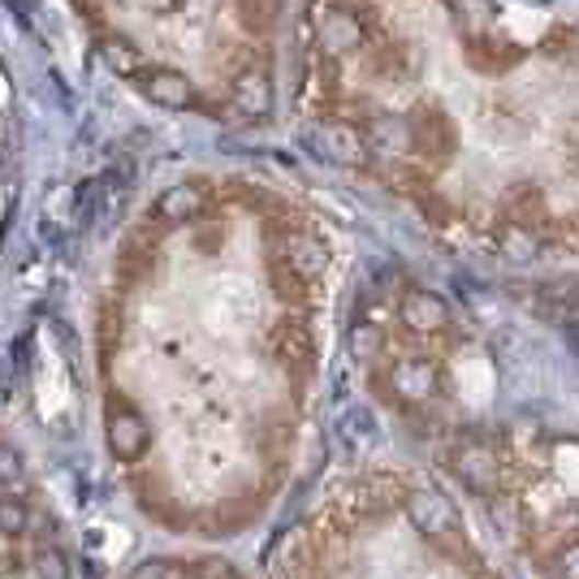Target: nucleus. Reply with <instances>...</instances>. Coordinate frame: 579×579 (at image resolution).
<instances>
[{
    "label": "nucleus",
    "instance_id": "412c9836",
    "mask_svg": "<svg viewBox=\"0 0 579 579\" xmlns=\"http://www.w3.org/2000/svg\"><path fill=\"white\" fill-rule=\"evenodd\" d=\"M39 576L44 579H70L66 554H61L57 545H44V549H39Z\"/></svg>",
    "mask_w": 579,
    "mask_h": 579
},
{
    "label": "nucleus",
    "instance_id": "a211bd4d",
    "mask_svg": "<svg viewBox=\"0 0 579 579\" xmlns=\"http://www.w3.org/2000/svg\"><path fill=\"white\" fill-rule=\"evenodd\" d=\"M536 290V298L541 303H549V307H576L579 303V282H541Z\"/></svg>",
    "mask_w": 579,
    "mask_h": 579
},
{
    "label": "nucleus",
    "instance_id": "393cba45",
    "mask_svg": "<svg viewBox=\"0 0 579 579\" xmlns=\"http://www.w3.org/2000/svg\"><path fill=\"white\" fill-rule=\"evenodd\" d=\"M18 476H22V463H18V454L0 450V485H9V480H18Z\"/></svg>",
    "mask_w": 579,
    "mask_h": 579
},
{
    "label": "nucleus",
    "instance_id": "39448f33",
    "mask_svg": "<svg viewBox=\"0 0 579 579\" xmlns=\"http://www.w3.org/2000/svg\"><path fill=\"white\" fill-rule=\"evenodd\" d=\"M398 320L411 333H441V329H450V307L433 290H407L398 303Z\"/></svg>",
    "mask_w": 579,
    "mask_h": 579
},
{
    "label": "nucleus",
    "instance_id": "bb28decb",
    "mask_svg": "<svg viewBox=\"0 0 579 579\" xmlns=\"http://www.w3.org/2000/svg\"><path fill=\"white\" fill-rule=\"evenodd\" d=\"M576 527H579V502H576Z\"/></svg>",
    "mask_w": 579,
    "mask_h": 579
},
{
    "label": "nucleus",
    "instance_id": "5701e85b",
    "mask_svg": "<svg viewBox=\"0 0 579 579\" xmlns=\"http://www.w3.org/2000/svg\"><path fill=\"white\" fill-rule=\"evenodd\" d=\"M554 571H558V579H579V541L558 554V567Z\"/></svg>",
    "mask_w": 579,
    "mask_h": 579
},
{
    "label": "nucleus",
    "instance_id": "f257e3e1",
    "mask_svg": "<svg viewBox=\"0 0 579 579\" xmlns=\"http://www.w3.org/2000/svg\"><path fill=\"white\" fill-rule=\"evenodd\" d=\"M402 510H407L411 527H416L424 541H433L441 549H458L463 523H458V510L450 507L441 493H433V489H411V493L402 498Z\"/></svg>",
    "mask_w": 579,
    "mask_h": 579
},
{
    "label": "nucleus",
    "instance_id": "ddd939ff",
    "mask_svg": "<svg viewBox=\"0 0 579 579\" xmlns=\"http://www.w3.org/2000/svg\"><path fill=\"white\" fill-rule=\"evenodd\" d=\"M273 351H277V360L286 363V367H311V360H316L311 338H307V329H303L298 320H286V325L273 333Z\"/></svg>",
    "mask_w": 579,
    "mask_h": 579
},
{
    "label": "nucleus",
    "instance_id": "20e7f679",
    "mask_svg": "<svg viewBox=\"0 0 579 579\" xmlns=\"http://www.w3.org/2000/svg\"><path fill=\"white\" fill-rule=\"evenodd\" d=\"M389 389L402 407H424L441 389V367L433 360H424V355H407V360L389 367Z\"/></svg>",
    "mask_w": 579,
    "mask_h": 579
},
{
    "label": "nucleus",
    "instance_id": "2eb2a0df",
    "mask_svg": "<svg viewBox=\"0 0 579 579\" xmlns=\"http://www.w3.org/2000/svg\"><path fill=\"white\" fill-rule=\"evenodd\" d=\"M347 351H351V360L360 363H372L381 351H385V333H381V325H372V320H355L351 325V333H347Z\"/></svg>",
    "mask_w": 579,
    "mask_h": 579
},
{
    "label": "nucleus",
    "instance_id": "6e6552de",
    "mask_svg": "<svg viewBox=\"0 0 579 579\" xmlns=\"http://www.w3.org/2000/svg\"><path fill=\"white\" fill-rule=\"evenodd\" d=\"M208 208V191L204 182H178L169 186L160 200H156V217L164 225H186V220H200Z\"/></svg>",
    "mask_w": 579,
    "mask_h": 579
},
{
    "label": "nucleus",
    "instance_id": "a878e982",
    "mask_svg": "<svg viewBox=\"0 0 579 579\" xmlns=\"http://www.w3.org/2000/svg\"><path fill=\"white\" fill-rule=\"evenodd\" d=\"M200 579H234L229 563H200Z\"/></svg>",
    "mask_w": 579,
    "mask_h": 579
},
{
    "label": "nucleus",
    "instance_id": "9b49d317",
    "mask_svg": "<svg viewBox=\"0 0 579 579\" xmlns=\"http://www.w3.org/2000/svg\"><path fill=\"white\" fill-rule=\"evenodd\" d=\"M360 44H363V26L355 13L329 9V13L320 18V48H325L329 57H342V53H351V48H360Z\"/></svg>",
    "mask_w": 579,
    "mask_h": 579
},
{
    "label": "nucleus",
    "instance_id": "6ab92c4d",
    "mask_svg": "<svg viewBox=\"0 0 579 579\" xmlns=\"http://www.w3.org/2000/svg\"><path fill=\"white\" fill-rule=\"evenodd\" d=\"M100 191H104L100 182H82L78 186V200H73V220L78 225H91L95 220V213H100Z\"/></svg>",
    "mask_w": 579,
    "mask_h": 579
},
{
    "label": "nucleus",
    "instance_id": "7ed1b4c3",
    "mask_svg": "<svg viewBox=\"0 0 579 579\" xmlns=\"http://www.w3.org/2000/svg\"><path fill=\"white\" fill-rule=\"evenodd\" d=\"M104 436H109V450L117 463H139L147 454V420L122 398H109V411H104Z\"/></svg>",
    "mask_w": 579,
    "mask_h": 579
},
{
    "label": "nucleus",
    "instance_id": "4be33fe9",
    "mask_svg": "<svg viewBox=\"0 0 579 579\" xmlns=\"http://www.w3.org/2000/svg\"><path fill=\"white\" fill-rule=\"evenodd\" d=\"M549 242H554V247H563V251H571V256H579V217H571L567 225H558Z\"/></svg>",
    "mask_w": 579,
    "mask_h": 579
},
{
    "label": "nucleus",
    "instance_id": "f8f14e48",
    "mask_svg": "<svg viewBox=\"0 0 579 579\" xmlns=\"http://www.w3.org/2000/svg\"><path fill=\"white\" fill-rule=\"evenodd\" d=\"M234 104H238V113H247V117H269V109H273V82H269V73L264 70H242L234 78Z\"/></svg>",
    "mask_w": 579,
    "mask_h": 579
},
{
    "label": "nucleus",
    "instance_id": "9d476101",
    "mask_svg": "<svg viewBox=\"0 0 579 579\" xmlns=\"http://www.w3.org/2000/svg\"><path fill=\"white\" fill-rule=\"evenodd\" d=\"M407 130H411V147L416 151H424V156L433 151L436 160H450V151H454V126L436 109H420Z\"/></svg>",
    "mask_w": 579,
    "mask_h": 579
},
{
    "label": "nucleus",
    "instance_id": "1a4fd4ad",
    "mask_svg": "<svg viewBox=\"0 0 579 579\" xmlns=\"http://www.w3.org/2000/svg\"><path fill=\"white\" fill-rule=\"evenodd\" d=\"M144 91L151 104L160 109H191L195 104V82L186 78L182 70H147L144 73Z\"/></svg>",
    "mask_w": 579,
    "mask_h": 579
},
{
    "label": "nucleus",
    "instance_id": "0eeeda50",
    "mask_svg": "<svg viewBox=\"0 0 579 579\" xmlns=\"http://www.w3.org/2000/svg\"><path fill=\"white\" fill-rule=\"evenodd\" d=\"M311 147H316V156H325V160H333V164H360L363 156H367V139H363L360 130L342 126V122L316 126V130H311Z\"/></svg>",
    "mask_w": 579,
    "mask_h": 579
},
{
    "label": "nucleus",
    "instance_id": "aec40b11",
    "mask_svg": "<svg viewBox=\"0 0 579 579\" xmlns=\"http://www.w3.org/2000/svg\"><path fill=\"white\" fill-rule=\"evenodd\" d=\"M454 9L463 13V22L467 26H476V31H485L489 22H493V13H498V4L493 0H454Z\"/></svg>",
    "mask_w": 579,
    "mask_h": 579
},
{
    "label": "nucleus",
    "instance_id": "f03ea898",
    "mask_svg": "<svg viewBox=\"0 0 579 579\" xmlns=\"http://www.w3.org/2000/svg\"><path fill=\"white\" fill-rule=\"evenodd\" d=\"M450 472H454V480H458L467 493L489 498V493H498L502 463H498V450H493L489 441L467 436V441H458V445L450 450Z\"/></svg>",
    "mask_w": 579,
    "mask_h": 579
},
{
    "label": "nucleus",
    "instance_id": "4468645a",
    "mask_svg": "<svg viewBox=\"0 0 579 579\" xmlns=\"http://www.w3.org/2000/svg\"><path fill=\"white\" fill-rule=\"evenodd\" d=\"M545 229H532V225H514L507 220L502 225V234H498V247H502V256L510 260H532V256H541L545 251Z\"/></svg>",
    "mask_w": 579,
    "mask_h": 579
},
{
    "label": "nucleus",
    "instance_id": "dca6fc26",
    "mask_svg": "<svg viewBox=\"0 0 579 579\" xmlns=\"http://www.w3.org/2000/svg\"><path fill=\"white\" fill-rule=\"evenodd\" d=\"M104 61H109V70L122 73V78H135V73L144 70L139 53H135L126 39H104Z\"/></svg>",
    "mask_w": 579,
    "mask_h": 579
},
{
    "label": "nucleus",
    "instance_id": "f3484780",
    "mask_svg": "<svg viewBox=\"0 0 579 579\" xmlns=\"http://www.w3.org/2000/svg\"><path fill=\"white\" fill-rule=\"evenodd\" d=\"M26 527H31V510H26V502L13 498V493L0 498V532L18 541V536H26Z\"/></svg>",
    "mask_w": 579,
    "mask_h": 579
},
{
    "label": "nucleus",
    "instance_id": "423d86ee",
    "mask_svg": "<svg viewBox=\"0 0 579 579\" xmlns=\"http://www.w3.org/2000/svg\"><path fill=\"white\" fill-rule=\"evenodd\" d=\"M282 264H286L294 277H303V282H316L325 269H329V247L316 238V234H303V229H294L282 238Z\"/></svg>",
    "mask_w": 579,
    "mask_h": 579
},
{
    "label": "nucleus",
    "instance_id": "b1692460",
    "mask_svg": "<svg viewBox=\"0 0 579 579\" xmlns=\"http://www.w3.org/2000/svg\"><path fill=\"white\" fill-rule=\"evenodd\" d=\"M130 579H169V563H164V558H147V563L135 567V576Z\"/></svg>",
    "mask_w": 579,
    "mask_h": 579
}]
</instances>
